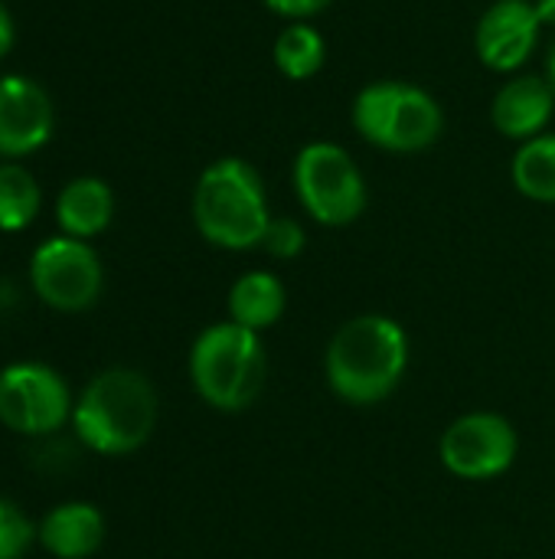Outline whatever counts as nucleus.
Returning a JSON list of instances; mask_svg holds the SVG:
<instances>
[{
	"instance_id": "nucleus-24",
	"label": "nucleus",
	"mask_w": 555,
	"mask_h": 559,
	"mask_svg": "<svg viewBox=\"0 0 555 559\" xmlns=\"http://www.w3.org/2000/svg\"><path fill=\"white\" fill-rule=\"evenodd\" d=\"M546 79H550V85L555 88V39L553 46H550V56H546Z\"/></svg>"
},
{
	"instance_id": "nucleus-17",
	"label": "nucleus",
	"mask_w": 555,
	"mask_h": 559,
	"mask_svg": "<svg viewBox=\"0 0 555 559\" xmlns=\"http://www.w3.org/2000/svg\"><path fill=\"white\" fill-rule=\"evenodd\" d=\"M275 66L285 79L291 82H307L324 69L327 59V43L317 26L311 23H288L278 39H275Z\"/></svg>"
},
{
	"instance_id": "nucleus-8",
	"label": "nucleus",
	"mask_w": 555,
	"mask_h": 559,
	"mask_svg": "<svg viewBox=\"0 0 555 559\" xmlns=\"http://www.w3.org/2000/svg\"><path fill=\"white\" fill-rule=\"evenodd\" d=\"M33 292L56 311H85L101 295V262L85 239H46L29 259Z\"/></svg>"
},
{
	"instance_id": "nucleus-20",
	"label": "nucleus",
	"mask_w": 555,
	"mask_h": 559,
	"mask_svg": "<svg viewBox=\"0 0 555 559\" xmlns=\"http://www.w3.org/2000/svg\"><path fill=\"white\" fill-rule=\"evenodd\" d=\"M304 242H307V236H304L301 223H294V219H288V216L272 219V223H268V233H265V239H262L265 252L275 255V259H298V255L304 252Z\"/></svg>"
},
{
	"instance_id": "nucleus-9",
	"label": "nucleus",
	"mask_w": 555,
	"mask_h": 559,
	"mask_svg": "<svg viewBox=\"0 0 555 559\" xmlns=\"http://www.w3.org/2000/svg\"><path fill=\"white\" fill-rule=\"evenodd\" d=\"M517 429L497 413H468L455 419L438 445L442 465L468 481L504 475L517 459Z\"/></svg>"
},
{
	"instance_id": "nucleus-22",
	"label": "nucleus",
	"mask_w": 555,
	"mask_h": 559,
	"mask_svg": "<svg viewBox=\"0 0 555 559\" xmlns=\"http://www.w3.org/2000/svg\"><path fill=\"white\" fill-rule=\"evenodd\" d=\"M10 46H13V20H10L7 7L0 3V59L10 52Z\"/></svg>"
},
{
	"instance_id": "nucleus-5",
	"label": "nucleus",
	"mask_w": 555,
	"mask_h": 559,
	"mask_svg": "<svg viewBox=\"0 0 555 559\" xmlns=\"http://www.w3.org/2000/svg\"><path fill=\"white\" fill-rule=\"evenodd\" d=\"M353 128L389 154H419L445 131V111L432 92L412 82H370L353 98Z\"/></svg>"
},
{
	"instance_id": "nucleus-15",
	"label": "nucleus",
	"mask_w": 555,
	"mask_h": 559,
	"mask_svg": "<svg viewBox=\"0 0 555 559\" xmlns=\"http://www.w3.org/2000/svg\"><path fill=\"white\" fill-rule=\"evenodd\" d=\"M288 295L272 272H249L229 292V321L262 334L285 314Z\"/></svg>"
},
{
	"instance_id": "nucleus-19",
	"label": "nucleus",
	"mask_w": 555,
	"mask_h": 559,
	"mask_svg": "<svg viewBox=\"0 0 555 559\" xmlns=\"http://www.w3.org/2000/svg\"><path fill=\"white\" fill-rule=\"evenodd\" d=\"M36 537L29 518L7 498H0V559H23Z\"/></svg>"
},
{
	"instance_id": "nucleus-16",
	"label": "nucleus",
	"mask_w": 555,
	"mask_h": 559,
	"mask_svg": "<svg viewBox=\"0 0 555 559\" xmlns=\"http://www.w3.org/2000/svg\"><path fill=\"white\" fill-rule=\"evenodd\" d=\"M510 177L527 200L555 203V131H543L517 147Z\"/></svg>"
},
{
	"instance_id": "nucleus-13",
	"label": "nucleus",
	"mask_w": 555,
	"mask_h": 559,
	"mask_svg": "<svg viewBox=\"0 0 555 559\" xmlns=\"http://www.w3.org/2000/svg\"><path fill=\"white\" fill-rule=\"evenodd\" d=\"M43 550L56 559H88L105 540V518L85 501L52 508L36 527Z\"/></svg>"
},
{
	"instance_id": "nucleus-7",
	"label": "nucleus",
	"mask_w": 555,
	"mask_h": 559,
	"mask_svg": "<svg viewBox=\"0 0 555 559\" xmlns=\"http://www.w3.org/2000/svg\"><path fill=\"white\" fill-rule=\"evenodd\" d=\"M75 403L65 380L46 364H13L0 373V423L20 436H49L65 426Z\"/></svg>"
},
{
	"instance_id": "nucleus-4",
	"label": "nucleus",
	"mask_w": 555,
	"mask_h": 559,
	"mask_svg": "<svg viewBox=\"0 0 555 559\" xmlns=\"http://www.w3.org/2000/svg\"><path fill=\"white\" fill-rule=\"evenodd\" d=\"M265 350L255 331L226 321L206 328L190 350V377L196 393L222 413L252 406L265 386Z\"/></svg>"
},
{
	"instance_id": "nucleus-1",
	"label": "nucleus",
	"mask_w": 555,
	"mask_h": 559,
	"mask_svg": "<svg viewBox=\"0 0 555 559\" xmlns=\"http://www.w3.org/2000/svg\"><path fill=\"white\" fill-rule=\"evenodd\" d=\"M409 367V337L386 314H360L347 321L327 344V383L353 403H383Z\"/></svg>"
},
{
	"instance_id": "nucleus-6",
	"label": "nucleus",
	"mask_w": 555,
	"mask_h": 559,
	"mask_svg": "<svg viewBox=\"0 0 555 559\" xmlns=\"http://www.w3.org/2000/svg\"><path fill=\"white\" fill-rule=\"evenodd\" d=\"M291 177L301 206L321 226H350L366 210V180L357 160L334 141L304 144Z\"/></svg>"
},
{
	"instance_id": "nucleus-11",
	"label": "nucleus",
	"mask_w": 555,
	"mask_h": 559,
	"mask_svg": "<svg viewBox=\"0 0 555 559\" xmlns=\"http://www.w3.org/2000/svg\"><path fill=\"white\" fill-rule=\"evenodd\" d=\"M52 134V102L26 75L0 79V157L39 151Z\"/></svg>"
},
{
	"instance_id": "nucleus-21",
	"label": "nucleus",
	"mask_w": 555,
	"mask_h": 559,
	"mask_svg": "<svg viewBox=\"0 0 555 559\" xmlns=\"http://www.w3.org/2000/svg\"><path fill=\"white\" fill-rule=\"evenodd\" d=\"M334 0H265V7L275 13V16H285L291 23H304L311 16H317L321 10H327Z\"/></svg>"
},
{
	"instance_id": "nucleus-2",
	"label": "nucleus",
	"mask_w": 555,
	"mask_h": 559,
	"mask_svg": "<svg viewBox=\"0 0 555 559\" xmlns=\"http://www.w3.org/2000/svg\"><path fill=\"white\" fill-rule=\"evenodd\" d=\"M157 426V393L137 370H105L75 400L72 429L98 455L137 452Z\"/></svg>"
},
{
	"instance_id": "nucleus-18",
	"label": "nucleus",
	"mask_w": 555,
	"mask_h": 559,
	"mask_svg": "<svg viewBox=\"0 0 555 559\" xmlns=\"http://www.w3.org/2000/svg\"><path fill=\"white\" fill-rule=\"evenodd\" d=\"M43 206L39 183L20 164H0V233L26 229Z\"/></svg>"
},
{
	"instance_id": "nucleus-14",
	"label": "nucleus",
	"mask_w": 555,
	"mask_h": 559,
	"mask_svg": "<svg viewBox=\"0 0 555 559\" xmlns=\"http://www.w3.org/2000/svg\"><path fill=\"white\" fill-rule=\"evenodd\" d=\"M114 216V197L111 187L98 177H75L62 187L56 200V219L59 229L72 239H92L108 229Z\"/></svg>"
},
{
	"instance_id": "nucleus-23",
	"label": "nucleus",
	"mask_w": 555,
	"mask_h": 559,
	"mask_svg": "<svg viewBox=\"0 0 555 559\" xmlns=\"http://www.w3.org/2000/svg\"><path fill=\"white\" fill-rule=\"evenodd\" d=\"M536 3V13L543 20V26H555V0H533Z\"/></svg>"
},
{
	"instance_id": "nucleus-12",
	"label": "nucleus",
	"mask_w": 555,
	"mask_h": 559,
	"mask_svg": "<svg viewBox=\"0 0 555 559\" xmlns=\"http://www.w3.org/2000/svg\"><path fill=\"white\" fill-rule=\"evenodd\" d=\"M555 111V88L546 75H514L491 105V121L504 138L530 141L546 131Z\"/></svg>"
},
{
	"instance_id": "nucleus-3",
	"label": "nucleus",
	"mask_w": 555,
	"mask_h": 559,
	"mask_svg": "<svg viewBox=\"0 0 555 559\" xmlns=\"http://www.w3.org/2000/svg\"><path fill=\"white\" fill-rule=\"evenodd\" d=\"M272 219L262 177L249 160L219 157L200 174L193 190V223L206 242L232 252L255 249Z\"/></svg>"
},
{
	"instance_id": "nucleus-10",
	"label": "nucleus",
	"mask_w": 555,
	"mask_h": 559,
	"mask_svg": "<svg viewBox=\"0 0 555 559\" xmlns=\"http://www.w3.org/2000/svg\"><path fill=\"white\" fill-rule=\"evenodd\" d=\"M543 20L533 0H497L474 29V52L494 72H517L533 56Z\"/></svg>"
}]
</instances>
